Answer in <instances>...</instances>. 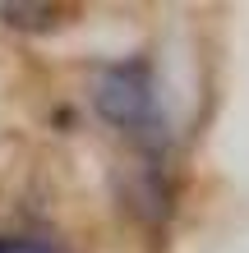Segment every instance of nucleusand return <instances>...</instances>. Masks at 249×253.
I'll use <instances>...</instances> for the list:
<instances>
[{
    "mask_svg": "<svg viewBox=\"0 0 249 253\" xmlns=\"http://www.w3.org/2000/svg\"><path fill=\"white\" fill-rule=\"evenodd\" d=\"M93 111L125 138H134L139 152H166V115L157 101V74L152 60L129 55V60H111L93 74Z\"/></svg>",
    "mask_w": 249,
    "mask_h": 253,
    "instance_id": "f257e3e1",
    "label": "nucleus"
},
{
    "mask_svg": "<svg viewBox=\"0 0 249 253\" xmlns=\"http://www.w3.org/2000/svg\"><path fill=\"white\" fill-rule=\"evenodd\" d=\"M5 253H65L55 240H37V235H9Z\"/></svg>",
    "mask_w": 249,
    "mask_h": 253,
    "instance_id": "20e7f679",
    "label": "nucleus"
},
{
    "mask_svg": "<svg viewBox=\"0 0 249 253\" xmlns=\"http://www.w3.org/2000/svg\"><path fill=\"white\" fill-rule=\"evenodd\" d=\"M5 240H9V235H0V253H5Z\"/></svg>",
    "mask_w": 249,
    "mask_h": 253,
    "instance_id": "39448f33",
    "label": "nucleus"
},
{
    "mask_svg": "<svg viewBox=\"0 0 249 253\" xmlns=\"http://www.w3.org/2000/svg\"><path fill=\"white\" fill-rule=\"evenodd\" d=\"M120 198L129 207V216L143 221V226H166L175 216V180H171V166L162 152H139V161L125 170V184H120Z\"/></svg>",
    "mask_w": 249,
    "mask_h": 253,
    "instance_id": "f03ea898",
    "label": "nucleus"
},
{
    "mask_svg": "<svg viewBox=\"0 0 249 253\" xmlns=\"http://www.w3.org/2000/svg\"><path fill=\"white\" fill-rule=\"evenodd\" d=\"M79 19V5H60V0H5L0 5V23L14 28V33H55V28L74 23Z\"/></svg>",
    "mask_w": 249,
    "mask_h": 253,
    "instance_id": "7ed1b4c3",
    "label": "nucleus"
}]
</instances>
